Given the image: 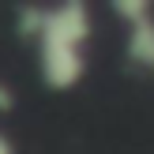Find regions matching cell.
<instances>
[{
  "label": "cell",
  "mask_w": 154,
  "mask_h": 154,
  "mask_svg": "<svg viewBox=\"0 0 154 154\" xmlns=\"http://www.w3.org/2000/svg\"><path fill=\"white\" fill-rule=\"evenodd\" d=\"M19 30L38 45V68L45 87L72 90L87 75V42H90V11L87 4L60 8H30L19 15Z\"/></svg>",
  "instance_id": "cell-1"
},
{
  "label": "cell",
  "mask_w": 154,
  "mask_h": 154,
  "mask_svg": "<svg viewBox=\"0 0 154 154\" xmlns=\"http://www.w3.org/2000/svg\"><path fill=\"white\" fill-rule=\"evenodd\" d=\"M113 11H120L128 26V57L139 68L154 72V15L150 4H113Z\"/></svg>",
  "instance_id": "cell-2"
},
{
  "label": "cell",
  "mask_w": 154,
  "mask_h": 154,
  "mask_svg": "<svg viewBox=\"0 0 154 154\" xmlns=\"http://www.w3.org/2000/svg\"><path fill=\"white\" fill-rule=\"evenodd\" d=\"M0 154H15V147H11V139H8L4 132H0Z\"/></svg>",
  "instance_id": "cell-3"
}]
</instances>
